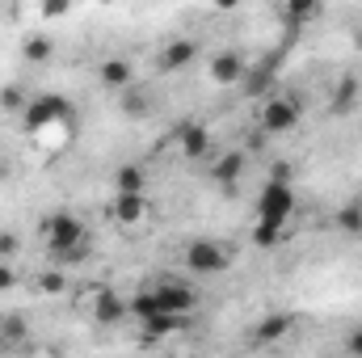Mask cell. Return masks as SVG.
Masks as SVG:
<instances>
[{
	"label": "cell",
	"mask_w": 362,
	"mask_h": 358,
	"mask_svg": "<svg viewBox=\"0 0 362 358\" xmlns=\"http://www.w3.org/2000/svg\"><path fill=\"white\" fill-rule=\"evenodd\" d=\"M42 245L59 258V262H81L89 253V228L72 215V211H55L42 219Z\"/></svg>",
	"instance_id": "obj_1"
},
{
	"label": "cell",
	"mask_w": 362,
	"mask_h": 358,
	"mask_svg": "<svg viewBox=\"0 0 362 358\" xmlns=\"http://www.w3.org/2000/svg\"><path fill=\"white\" fill-rule=\"evenodd\" d=\"M185 270L194 278H215V274H228L232 270V249L223 241H211V236H198L185 245Z\"/></svg>",
	"instance_id": "obj_2"
},
{
	"label": "cell",
	"mask_w": 362,
	"mask_h": 358,
	"mask_svg": "<svg viewBox=\"0 0 362 358\" xmlns=\"http://www.w3.org/2000/svg\"><path fill=\"white\" fill-rule=\"evenodd\" d=\"M68 118H72L68 101H64L59 93H47V97H34V101H30V110H25V131H30L34 139H47V135L64 131Z\"/></svg>",
	"instance_id": "obj_3"
},
{
	"label": "cell",
	"mask_w": 362,
	"mask_h": 358,
	"mask_svg": "<svg viewBox=\"0 0 362 358\" xmlns=\"http://www.w3.org/2000/svg\"><path fill=\"white\" fill-rule=\"evenodd\" d=\"M295 127H299V101L291 93H274L262 101V122H257L262 135H291Z\"/></svg>",
	"instance_id": "obj_4"
},
{
	"label": "cell",
	"mask_w": 362,
	"mask_h": 358,
	"mask_svg": "<svg viewBox=\"0 0 362 358\" xmlns=\"http://www.w3.org/2000/svg\"><path fill=\"white\" fill-rule=\"evenodd\" d=\"M295 215V190L286 181H266V190L257 194V219L262 224H282Z\"/></svg>",
	"instance_id": "obj_5"
},
{
	"label": "cell",
	"mask_w": 362,
	"mask_h": 358,
	"mask_svg": "<svg viewBox=\"0 0 362 358\" xmlns=\"http://www.w3.org/2000/svg\"><path fill=\"white\" fill-rule=\"evenodd\" d=\"M152 291H156V304H160L165 316H185V312H194V304H198V291H194L189 282H181V278H169V282H160V287H152Z\"/></svg>",
	"instance_id": "obj_6"
},
{
	"label": "cell",
	"mask_w": 362,
	"mask_h": 358,
	"mask_svg": "<svg viewBox=\"0 0 362 358\" xmlns=\"http://www.w3.org/2000/svg\"><path fill=\"white\" fill-rule=\"evenodd\" d=\"M291 329H295V316H291V312H270V316H262V321L253 325L249 346H253V350H266V346H274V342H282Z\"/></svg>",
	"instance_id": "obj_7"
},
{
	"label": "cell",
	"mask_w": 362,
	"mask_h": 358,
	"mask_svg": "<svg viewBox=\"0 0 362 358\" xmlns=\"http://www.w3.org/2000/svg\"><path fill=\"white\" fill-rule=\"evenodd\" d=\"M177 148L181 156H189V161H198V156H206L211 152V131H206V122H198V118H185L177 122Z\"/></svg>",
	"instance_id": "obj_8"
},
{
	"label": "cell",
	"mask_w": 362,
	"mask_h": 358,
	"mask_svg": "<svg viewBox=\"0 0 362 358\" xmlns=\"http://www.w3.org/2000/svg\"><path fill=\"white\" fill-rule=\"evenodd\" d=\"M245 68H249V59H245L240 51H219L206 72H211L215 85H240V81H245Z\"/></svg>",
	"instance_id": "obj_9"
},
{
	"label": "cell",
	"mask_w": 362,
	"mask_h": 358,
	"mask_svg": "<svg viewBox=\"0 0 362 358\" xmlns=\"http://www.w3.org/2000/svg\"><path fill=\"white\" fill-rule=\"evenodd\" d=\"M110 215H114V224L135 228L139 219H148V194H114Z\"/></svg>",
	"instance_id": "obj_10"
},
{
	"label": "cell",
	"mask_w": 362,
	"mask_h": 358,
	"mask_svg": "<svg viewBox=\"0 0 362 358\" xmlns=\"http://www.w3.org/2000/svg\"><path fill=\"white\" fill-rule=\"evenodd\" d=\"M198 59V42L194 38H173L165 51H160V72H181Z\"/></svg>",
	"instance_id": "obj_11"
},
{
	"label": "cell",
	"mask_w": 362,
	"mask_h": 358,
	"mask_svg": "<svg viewBox=\"0 0 362 358\" xmlns=\"http://www.w3.org/2000/svg\"><path fill=\"white\" fill-rule=\"evenodd\" d=\"M245 152H223L219 161H215V169H211V181L215 185H223V190H232L236 181H240V173H245Z\"/></svg>",
	"instance_id": "obj_12"
},
{
	"label": "cell",
	"mask_w": 362,
	"mask_h": 358,
	"mask_svg": "<svg viewBox=\"0 0 362 358\" xmlns=\"http://www.w3.org/2000/svg\"><path fill=\"white\" fill-rule=\"evenodd\" d=\"M240 89L249 93V97H274V68L270 64H249L245 68V81H240Z\"/></svg>",
	"instance_id": "obj_13"
},
{
	"label": "cell",
	"mask_w": 362,
	"mask_h": 358,
	"mask_svg": "<svg viewBox=\"0 0 362 358\" xmlns=\"http://www.w3.org/2000/svg\"><path fill=\"white\" fill-rule=\"evenodd\" d=\"M127 312H131V308H127V299H122V295H114V291H101V295H97V304H93V316H97L101 325H118Z\"/></svg>",
	"instance_id": "obj_14"
},
{
	"label": "cell",
	"mask_w": 362,
	"mask_h": 358,
	"mask_svg": "<svg viewBox=\"0 0 362 358\" xmlns=\"http://www.w3.org/2000/svg\"><path fill=\"white\" fill-rule=\"evenodd\" d=\"M358 97H362V85L358 76H341L337 81V89H333V114H350V110H358Z\"/></svg>",
	"instance_id": "obj_15"
},
{
	"label": "cell",
	"mask_w": 362,
	"mask_h": 358,
	"mask_svg": "<svg viewBox=\"0 0 362 358\" xmlns=\"http://www.w3.org/2000/svg\"><path fill=\"white\" fill-rule=\"evenodd\" d=\"M114 194H148V173L139 165H122L114 173Z\"/></svg>",
	"instance_id": "obj_16"
},
{
	"label": "cell",
	"mask_w": 362,
	"mask_h": 358,
	"mask_svg": "<svg viewBox=\"0 0 362 358\" xmlns=\"http://www.w3.org/2000/svg\"><path fill=\"white\" fill-rule=\"evenodd\" d=\"M185 329V316H152V321H144V342H160V337H169V333H177Z\"/></svg>",
	"instance_id": "obj_17"
},
{
	"label": "cell",
	"mask_w": 362,
	"mask_h": 358,
	"mask_svg": "<svg viewBox=\"0 0 362 358\" xmlns=\"http://www.w3.org/2000/svg\"><path fill=\"white\" fill-rule=\"evenodd\" d=\"M131 76H135V72H131L127 59H105V64H101V85H105V89H127Z\"/></svg>",
	"instance_id": "obj_18"
},
{
	"label": "cell",
	"mask_w": 362,
	"mask_h": 358,
	"mask_svg": "<svg viewBox=\"0 0 362 358\" xmlns=\"http://www.w3.org/2000/svg\"><path fill=\"white\" fill-rule=\"evenodd\" d=\"M320 13H325V8H320L316 0H291V4L282 8V17H286L291 25H303V21H316Z\"/></svg>",
	"instance_id": "obj_19"
},
{
	"label": "cell",
	"mask_w": 362,
	"mask_h": 358,
	"mask_svg": "<svg viewBox=\"0 0 362 358\" xmlns=\"http://www.w3.org/2000/svg\"><path fill=\"white\" fill-rule=\"evenodd\" d=\"M51 55H55L51 34H30V38H25V59H30V64H47Z\"/></svg>",
	"instance_id": "obj_20"
},
{
	"label": "cell",
	"mask_w": 362,
	"mask_h": 358,
	"mask_svg": "<svg viewBox=\"0 0 362 358\" xmlns=\"http://www.w3.org/2000/svg\"><path fill=\"white\" fill-rule=\"evenodd\" d=\"M337 228H341L346 236H362V202H346V207L337 211Z\"/></svg>",
	"instance_id": "obj_21"
},
{
	"label": "cell",
	"mask_w": 362,
	"mask_h": 358,
	"mask_svg": "<svg viewBox=\"0 0 362 358\" xmlns=\"http://www.w3.org/2000/svg\"><path fill=\"white\" fill-rule=\"evenodd\" d=\"M282 236H286L282 224H262V219H257V228H253V245H257V249H274V245H282Z\"/></svg>",
	"instance_id": "obj_22"
},
{
	"label": "cell",
	"mask_w": 362,
	"mask_h": 358,
	"mask_svg": "<svg viewBox=\"0 0 362 358\" xmlns=\"http://www.w3.org/2000/svg\"><path fill=\"white\" fill-rule=\"evenodd\" d=\"M0 105H4V110L25 114V110H30V97H25V89H21V85H8V89H0Z\"/></svg>",
	"instance_id": "obj_23"
},
{
	"label": "cell",
	"mask_w": 362,
	"mask_h": 358,
	"mask_svg": "<svg viewBox=\"0 0 362 358\" xmlns=\"http://www.w3.org/2000/svg\"><path fill=\"white\" fill-rule=\"evenodd\" d=\"M0 337L4 342H21L25 337V316H4L0 321Z\"/></svg>",
	"instance_id": "obj_24"
},
{
	"label": "cell",
	"mask_w": 362,
	"mask_h": 358,
	"mask_svg": "<svg viewBox=\"0 0 362 358\" xmlns=\"http://www.w3.org/2000/svg\"><path fill=\"white\" fill-rule=\"evenodd\" d=\"M68 282H64V274L59 270H47V274H38V291H47V295H59Z\"/></svg>",
	"instance_id": "obj_25"
},
{
	"label": "cell",
	"mask_w": 362,
	"mask_h": 358,
	"mask_svg": "<svg viewBox=\"0 0 362 358\" xmlns=\"http://www.w3.org/2000/svg\"><path fill=\"white\" fill-rule=\"evenodd\" d=\"M122 110H127L131 118H139V114H148V110H152V101H144L139 93H127V101H122Z\"/></svg>",
	"instance_id": "obj_26"
},
{
	"label": "cell",
	"mask_w": 362,
	"mask_h": 358,
	"mask_svg": "<svg viewBox=\"0 0 362 358\" xmlns=\"http://www.w3.org/2000/svg\"><path fill=\"white\" fill-rule=\"evenodd\" d=\"M346 354H350V358H362V321L350 329V337H346Z\"/></svg>",
	"instance_id": "obj_27"
},
{
	"label": "cell",
	"mask_w": 362,
	"mask_h": 358,
	"mask_svg": "<svg viewBox=\"0 0 362 358\" xmlns=\"http://www.w3.org/2000/svg\"><path fill=\"white\" fill-rule=\"evenodd\" d=\"M17 236H8V232H0V262H8V258H17Z\"/></svg>",
	"instance_id": "obj_28"
},
{
	"label": "cell",
	"mask_w": 362,
	"mask_h": 358,
	"mask_svg": "<svg viewBox=\"0 0 362 358\" xmlns=\"http://www.w3.org/2000/svg\"><path fill=\"white\" fill-rule=\"evenodd\" d=\"M8 287H17V270L8 262H0V291H8Z\"/></svg>",
	"instance_id": "obj_29"
}]
</instances>
